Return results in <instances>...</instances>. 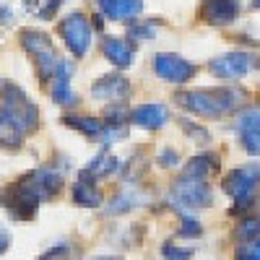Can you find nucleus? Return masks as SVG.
Returning <instances> with one entry per match:
<instances>
[{"label": "nucleus", "mask_w": 260, "mask_h": 260, "mask_svg": "<svg viewBox=\"0 0 260 260\" xmlns=\"http://www.w3.org/2000/svg\"><path fill=\"white\" fill-rule=\"evenodd\" d=\"M175 99L182 110L198 115V117H226L240 110L245 91L240 89H192V91H180Z\"/></svg>", "instance_id": "1"}, {"label": "nucleus", "mask_w": 260, "mask_h": 260, "mask_svg": "<svg viewBox=\"0 0 260 260\" xmlns=\"http://www.w3.org/2000/svg\"><path fill=\"white\" fill-rule=\"evenodd\" d=\"M45 201L39 192V185H37V175L29 172V175H21L16 182H11L6 190H3V206L8 208V213L13 216L16 221H29L37 216V208L39 203Z\"/></svg>", "instance_id": "2"}, {"label": "nucleus", "mask_w": 260, "mask_h": 260, "mask_svg": "<svg viewBox=\"0 0 260 260\" xmlns=\"http://www.w3.org/2000/svg\"><path fill=\"white\" fill-rule=\"evenodd\" d=\"M257 187H260V164H245L232 169L224 177V192L234 201L232 213H242L255 206L257 201Z\"/></svg>", "instance_id": "3"}, {"label": "nucleus", "mask_w": 260, "mask_h": 260, "mask_svg": "<svg viewBox=\"0 0 260 260\" xmlns=\"http://www.w3.org/2000/svg\"><path fill=\"white\" fill-rule=\"evenodd\" d=\"M18 45L31 55V60L37 65V73H39V81L47 86L55 68H57V62H60L50 37L45 31H37V29H21L18 31Z\"/></svg>", "instance_id": "4"}, {"label": "nucleus", "mask_w": 260, "mask_h": 260, "mask_svg": "<svg viewBox=\"0 0 260 260\" xmlns=\"http://www.w3.org/2000/svg\"><path fill=\"white\" fill-rule=\"evenodd\" d=\"M0 99H3V110L21 125V130L24 133H34V130L39 127V110L37 104L31 102V96L21 89L18 83L13 81H6L3 89H0Z\"/></svg>", "instance_id": "5"}, {"label": "nucleus", "mask_w": 260, "mask_h": 260, "mask_svg": "<svg viewBox=\"0 0 260 260\" xmlns=\"http://www.w3.org/2000/svg\"><path fill=\"white\" fill-rule=\"evenodd\" d=\"M260 65L257 55L255 52H247V50H234V52H226V55H219L208 62V71L221 78V81H237L247 73H252Z\"/></svg>", "instance_id": "6"}, {"label": "nucleus", "mask_w": 260, "mask_h": 260, "mask_svg": "<svg viewBox=\"0 0 260 260\" xmlns=\"http://www.w3.org/2000/svg\"><path fill=\"white\" fill-rule=\"evenodd\" d=\"M57 31L65 42V47L71 50L73 57H86L91 47V24L83 13H68L60 24H57Z\"/></svg>", "instance_id": "7"}, {"label": "nucleus", "mask_w": 260, "mask_h": 260, "mask_svg": "<svg viewBox=\"0 0 260 260\" xmlns=\"http://www.w3.org/2000/svg\"><path fill=\"white\" fill-rule=\"evenodd\" d=\"M172 198L185 208H206L213 203V192L206 182V177H195V175H182L175 185H172Z\"/></svg>", "instance_id": "8"}, {"label": "nucleus", "mask_w": 260, "mask_h": 260, "mask_svg": "<svg viewBox=\"0 0 260 260\" xmlns=\"http://www.w3.org/2000/svg\"><path fill=\"white\" fill-rule=\"evenodd\" d=\"M154 71L161 81L167 83H187L192 76H195V65L175 52H159L154 57Z\"/></svg>", "instance_id": "9"}, {"label": "nucleus", "mask_w": 260, "mask_h": 260, "mask_svg": "<svg viewBox=\"0 0 260 260\" xmlns=\"http://www.w3.org/2000/svg\"><path fill=\"white\" fill-rule=\"evenodd\" d=\"M133 86L122 73H107L102 78L94 81L91 86V99L96 102H110V104H122L125 99H130Z\"/></svg>", "instance_id": "10"}, {"label": "nucleus", "mask_w": 260, "mask_h": 260, "mask_svg": "<svg viewBox=\"0 0 260 260\" xmlns=\"http://www.w3.org/2000/svg\"><path fill=\"white\" fill-rule=\"evenodd\" d=\"M240 11H242L240 0H203L198 16L211 26H226L240 18Z\"/></svg>", "instance_id": "11"}, {"label": "nucleus", "mask_w": 260, "mask_h": 260, "mask_svg": "<svg viewBox=\"0 0 260 260\" xmlns=\"http://www.w3.org/2000/svg\"><path fill=\"white\" fill-rule=\"evenodd\" d=\"M133 125L143 127V130H159L169 122V110L164 104H156V102H148V104H138L133 112L127 117Z\"/></svg>", "instance_id": "12"}, {"label": "nucleus", "mask_w": 260, "mask_h": 260, "mask_svg": "<svg viewBox=\"0 0 260 260\" xmlns=\"http://www.w3.org/2000/svg\"><path fill=\"white\" fill-rule=\"evenodd\" d=\"M96 177L91 175L89 169H83L81 175H78V180H76V185H73V203L76 206H81V208H99L102 206V190L96 187V182H94Z\"/></svg>", "instance_id": "13"}, {"label": "nucleus", "mask_w": 260, "mask_h": 260, "mask_svg": "<svg viewBox=\"0 0 260 260\" xmlns=\"http://www.w3.org/2000/svg\"><path fill=\"white\" fill-rule=\"evenodd\" d=\"M102 52L104 57L110 60L115 68H130L136 62V47L130 45L127 39H120V37H104L102 42Z\"/></svg>", "instance_id": "14"}, {"label": "nucleus", "mask_w": 260, "mask_h": 260, "mask_svg": "<svg viewBox=\"0 0 260 260\" xmlns=\"http://www.w3.org/2000/svg\"><path fill=\"white\" fill-rule=\"evenodd\" d=\"M96 6L102 8V16L112 21H133L143 13V0H96Z\"/></svg>", "instance_id": "15"}, {"label": "nucleus", "mask_w": 260, "mask_h": 260, "mask_svg": "<svg viewBox=\"0 0 260 260\" xmlns=\"http://www.w3.org/2000/svg\"><path fill=\"white\" fill-rule=\"evenodd\" d=\"M50 94L57 104H73L76 102V94L71 91V65L60 60L57 68L50 78Z\"/></svg>", "instance_id": "16"}, {"label": "nucleus", "mask_w": 260, "mask_h": 260, "mask_svg": "<svg viewBox=\"0 0 260 260\" xmlns=\"http://www.w3.org/2000/svg\"><path fill=\"white\" fill-rule=\"evenodd\" d=\"M24 130H21V125L0 107V148H8V151H16L21 148V143H24Z\"/></svg>", "instance_id": "17"}, {"label": "nucleus", "mask_w": 260, "mask_h": 260, "mask_svg": "<svg viewBox=\"0 0 260 260\" xmlns=\"http://www.w3.org/2000/svg\"><path fill=\"white\" fill-rule=\"evenodd\" d=\"M62 125L76 130V133L91 138V141H99L104 138V122L96 120V117H81V115H65L62 117Z\"/></svg>", "instance_id": "18"}, {"label": "nucleus", "mask_w": 260, "mask_h": 260, "mask_svg": "<svg viewBox=\"0 0 260 260\" xmlns=\"http://www.w3.org/2000/svg\"><path fill=\"white\" fill-rule=\"evenodd\" d=\"M34 175H37V185H39V192H42V198H57V195L62 192L65 182H62V175H57V172L52 167H42V169H34Z\"/></svg>", "instance_id": "19"}, {"label": "nucleus", "mask_w": 260, "mask_h": 260, "mask_svg": "<svg viewBox=\"0 0 260 260\" xmlns=\"http://www.w3.org/2000/svg\"><path fill=\"white\" fill-rule=\"evenodd\" d=\"M219 154H201V156H192L190 164L185 167V175H195V177H211L219 172Z\"/></svg>", "instance_id": "20"}, {"label": "nucleus", "mask_w": 260, "mask_h": 260, "mask_svg": "<svg viewBox=\"0 0 260 260\" xmlns=\"http://www.w3.org/2000/svg\"><path fill=\"white\" fill-rule=\"evenodd\" d=\"M138 203H143V195L138 192V190H122V192H117L115 198L110 201V206H107V211H110L112 216H120V213H127L130 208H136Z\"/></svg>", "instance_id": "21"}, {"label": "nucleus", "mask_w": 260, "mask_h": 260, "mask_svg": "<svg viewBox=\"0 0 260 260\" xmlns=\"http://www.w3.org/2000/svg\"><path fill=\"white\" fill-rule=\"evenodd\" d=\"M117 169H120V159L112 156L110 151H102V154H96L94 161L89 164V172H91L94 177H110V175H115Z\"/></svg>", "instance_id": "22"}, {"label": "nucleus", "mask_w": 260, "mask_h": 260, "mask_svg": "<svg viewBox=\"0 0 260 260\" xmlns=\"http://www.w3.org/2000/svg\"><path fill=\"white\" fill-rule=\"evenodd\" d=\"M161 24V21H136L133 18V24L127 26V37H133V39H154L156 37V26Z\"/></svg>", "instance_id": "23"}, {"label": "nucleus", "mask_w": 260, "mask_h": 260, "mask_svg": "<svg viewBox=\"0 0 260 260\" xmlns=\"http://www.w3.org/2000/svg\"><path fill=\"white\" fill-rule=\"evenodd\" d=\"M177 122H180V127H182V133H185L187 138H192L195 143H208V141H211L208 130H206L203 125H198V122H192L190 117H180Z\"/></svg>", "instance_id": "24"}, {"label": "nucleus", "mask_w": 260, "mask_h": 260, "mask_svg": "<svg viewBox=\"0 0 260 260\" xmlns=\"http://www.w3.org/2000/svg\"><path fill=\"white\" fill-rule=\"evenodd\" d=\"M62 3L65 0H37V3L29 8L37 18H45V21H50V18H55V13L62 8Z\"/></svg>", "instance_id": "25"}, {"label": "nucleus", "mask_w": 260, "mask_h": 260, "mask_svg": "<svg viewBox=\"0 0 260 260\" xmlns=\"http://www.w3.org/2000/svg\"><path fill=\"white\" fill-rule=\"evenodd\" d=\"M242 148L250 156H260V125L242 130Z\"/></svg>", "instance_id": "26"}, {"label": "nucleus", "mask_w": 260, "mask_h": 260, "mask_svg": "<svg viewBox=\"0 0 260 260\" xmlns=\"http://www.w3.org/2000/svg\"><path fill=\"white\" fill-rule=\"evenodd\" d=\"M161 255H164L167 260H190V257H192V250H190V247H177V245L167 242V245L161 247Z\"/></svg>", "instance_id": "27"}, {"label": "nucleus", "mask_w": 260, "mask_h": 260, "mask_svg": "<svg viewBox=\"0 0 260 260\" xmlns=\"http://www.w3.org/2000/svg\"><path fill=\"white\" fill-rule=\"evenodd\" d=\"M237 237L240 240H245V242H250V240H257L260 237V221H242L240 224V229H237Z\"/></svg>", "instance_id": "28"}, {"label": "nucleus", "mask_w": 260, "mask_h": 260, "mask_svg": "<svg viewBox=\"0 0 260 260\" xmlns=\"http://www.w3.org/2000/svg\"><path fill=\"white\" fill-rule=\"evenodd\" d=\"M237 260H260V237L237 250Z\"/></svg>", "instance_id": "29"}, {"label": "nucleus", "mask_w": 260, "mask_h": 260, "mask_svg": "<svg viewBox=\"0 0 260 260\" xmlns=\"http://www.w3.org/2000/svg\"><path fill=\"white\" fill-rule=\"evenodd\" d=\"M255 125H260V110H250V112L240 115V120L234 122L237 130H247V127H255Z\"/></svg>", "instance_id": "30"}, {"label": "nucleus", "mask_w": 260, "mask_h": 260, "mask_svg": "<svg viewBox=\"0 0 260 260\" xmlns=\"http://www.w3.org/2000/svg\"><path fill=\"white\" fill-rule=\"evenodd\" d=\"M201 234H203V226L195 219H190V216H185L180 226V237H201Z\"/></svg>", "instance_id": "31"}, {"label": "nucleus", "mask_w": 260, "mask_h": 260, "mask_svg": "<svg viewBox=\"0 0 260 260\" xmlns=\"http://www.w3.org/2000/svg\"><path fill=\"white\" fill-rule=\"evenodd\" d=\"M156 161H159V167H164V169L177 167V164H180V154H177V151H172V148H164L161 154L156 156Z\"/></svg>", "instance_id": "32"}, {"label": "nucleus", "mask_w": 260, "mask_h": 260, "mask_svg": "<svg viewBox=\"0 0 260 260\" xmlns=\"http://www.w3.org/2000/svg\"><path fill=\"white\" fill-rule=\"evenodd\" d=\"M8 247H11V234H8L3 226H0V255H3Z\"/></svg>", "instance_id": "33"}, {"label": "nucleus", "mask_w": 260, "mask_h": 260, "mask_svg": "<svg viewBox=\"0 0 260 260\" xmlns=\"http://www.w3.org/2000/svg\"><path fill=\"white\" fill-rule=\"evenodd\" d=\"M94 26H96V29H102V13H96V18H94Z\"/></svg>", "instance_id": "34"}, {"label": "nucleus", "mask_w": 260, "mask_h": 260, "mask_svg": "<svg viewBox=\"0 0 260 260\" xmlns=\"http://www.w3.org/2000/svg\"><path fill=\"white\" fill-rule=\"evenodd\" d=\"M250 8L255 11V8H260V0H252V3H250Z\"/></svg>", "instance_id": "35"}, {"label": "nucleus", "mask_w": 260, "mask_h": 260, "mask_svg": "<svg viewBox=\"0 0 260 260\" xmlns=\"http://www.w3.org/2000/svg\"><path fill=\"white\" fill-rule=\"evenodd\" d=\"M99 260H117V257H99Z\"/></svg>", "instance_id": "36"}]
</instances>
